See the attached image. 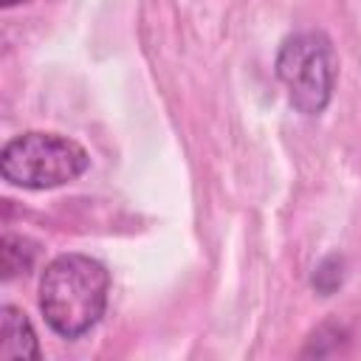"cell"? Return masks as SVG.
Returning <instances> with one entry per match:
<instances>
[{"label":"cell","instance_id":"cell-6","mask_svg":"<svg viewBox=\"0 0 361 361\" xmlns=\"http://www.w3.org/2000/svg\"><path fill=\"white\" fill-rule=\"evenodd\" d=\"M338 285H341V259L333 254V257L322 259V265L316 268V274H313V288L327 296V293H333Z\"/></svg>","mask_w":361,"mask_h":361},{"label":"cell","instance_id":"cell-7","mask_svg":"<svg viewBox=\"0 0 361 361\" xmlns=\"http://www.w3.org/2000/svg\"><path fill=\"white\" fill-rule=\"evenodd\" d=\"M3 3V8H11V6H17V3H25V0H0Z\"/></svg>","mask_w":361,"mask_h":361},{"label":"cell","instance_id":"cell-4","mask_svg":"<svg viewBox=\"0 0 361 361\" xmlns=\"http://www.w3.org/2000/svg\"><path fill=\"white\" fill-rule=\"evenodd\" d=\"M0 358L3 361H37L39 358V341L28 322V316L14 307H0Z\"/></svg>","mask_w":361,"mask_h":361},{"label":"cell","instance_id":"cell-3","mask_svg":"<svg viewBox=\"0 0 361 361\" xmlns=\"http://www.w3.org/2000/svg\"><path fill=\"white\" fill-rule=\"evenodd\" d=\"M276 76L288 90L293 110L319 116L336 90L338 56L327 34L302 31L282 42L276 54Z\"/></svg>","mask_w":361,"mask_h":361},{"label":"cell","instance_id":"cell-1","mask_svg":"<svg viewBox=\"0 0 361 361\" xmlns=\"http://www.w3.org/2000/svg\"><path fill=\"white\" fill-rule=\"evenodd\" d=\"M110 274L87 254L54 257L39 279V310L62 338L85 336L107 307Z\"/></svg>","mask_w":361,"mask_h":361},{"label":"cell","instance_id":"cell-5","mask_svg":"<svg viewBox=\"0 0 361 361\" xmlns=\"http://www.w3.org/2000/svg\"><path fill=\"white\" fill-rule=\"evenodd\" d=\"M34 257H37V243H31L28 237H20V234H3V243H0L3 279L25 274L34 265Z\"/></svg>","mask_w":361,"mask_h":361},{"label":"cell","instance_id":"cell-2","mask_svg":"<svg viewBox=\"0 0 361 361\" xmlns=\"http://www.w3.org/2000/svg\"><path fill=\"white\" fill-rule=\"evenodd\" d=\"M90 166L87 149L59 133L31 130L11 138L0 152V175L20 189H54L76 180Z\"/></svg>","mask_w":361,"mask_h":361}]
</instances>
